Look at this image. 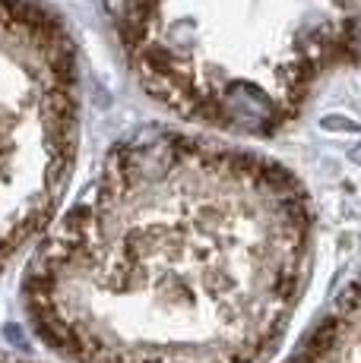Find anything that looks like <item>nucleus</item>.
Returning <instances> with one entry per match:
<instances>
[{"mask_svg": "<svg viewBox=\"0 0 361 363\" xmlns=\"http://www.w3.org/2000/svg\"><path fill=\"white\" fill-rule=\"evenodd\" d=\"M311 221L282 164L140 133L41 240L26 316L67 363H260L301 294Z\"/></svg>", "mask_w": 361, "mask_h": 363, "instance_id": "f257e3e1", "label": "nucleus"}, {"mask_svg": "<svg viewBox=\"0 0 361 363\" xmlns=\"http://www.w3.org/2000/svg\"><path fill=\"white\" fill-rule=\"evenodd\" d=\"M152 101L184 121L276 136L333 69L361 64V0H105Z\"/></svg>", "mask_w": 361, "mask_h": 363, "instance_id": "f03ea898", "label": "nucleus"}, {"mask_svg": "<svg viewBox=\"0 0 361 363\" xmlns=\"http://www.w3.org/2000/svg\"><path fill=\"white\" fill-rule=\"evenodd\" d=\"M80 145V64L54 10L0 0V272L51 225Z\"/></svg>", "mask_w": 361, "mask_h": 363, "instance_id": "7ed1b4c3", "label": "nucleus"}, {"mask_svg": "<svg viewBox=\"0 0 361 363\" xmlns=\"http://www.w3.org/2000/svg\"><path fill=\"white\" fill-rule=\"evenodd\" d=\"M0 363H32V360H23V357H10V354H0Z\"/></svg>", "mask_w": 361, "mask_h": 363, "instance_id": "20e7f679", "label": "nucleus"}, {"mask_svg": "<svg viewBox=\"0 0 361 363\" xmlns=\"http://www.w3.org/2000/svg\"><path fill=\"white\" fill-rule=\"evenodd\" d=\"M352 162H355V164H361V145H355V149H352Z\"/></svg>", "mask_w": 361, "mask_h": 363, "instance_id": "39448f33", "label": "nucleus"}]
</instances>
